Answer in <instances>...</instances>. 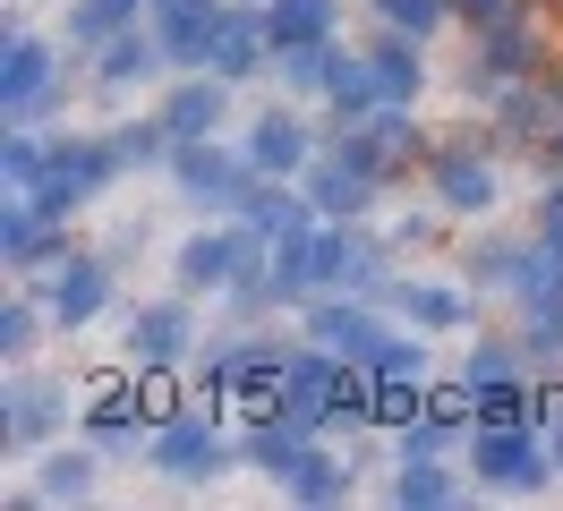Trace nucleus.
Instances as JSON below:
<instances>
[{
  "label": "nucleus",
  "instance_id": "9",
  "mask_svg": "<svg viewBox=\"0 0 563 511\" xmlns=\"http://www.w3.org/2000/svg\"><path fill=\"white\" fill-rule=\"evenodd\" d=\"M60 426H69V392H60L52 375H35V358L9 367V418H0V443L26 460V452H43Z\"/></svg>",
  "mask_w": 563,
  "mask_h": 511
},
{
  "label": "nucleus",
  "instance_id": "1",
  "mask_svg": "<svg viewBox=\"0 0 563 511\" xmlns=\"http://www.w3.org/2000/svg\"><path fill=\"white\" fill-rule=\"evenodd\" d=\"M120 136H95V129H69L43 145V170L35 188H26V204H35L43 222H60V213H86V204H103L111 188H120Z\"/></svg>",
  "mask_w": 563,
  "mask_h": 511
},
{
  "label": "nucleus",
  "instance_id": "22",
  "mask_svg": "<svg viewBox=\"0 0 563 511\" xmlns=\"http://www.w3.org/2000/svg\"><path fill=\"white\" fill-rule=\"evenodd\" d=\"M308 443H317V435H308V426H290V418L274 409V418H256V426L240 435V452H247L265 477H290L299 460H308Z\"/></svg>",
  "mask_w": 563,
  "mask_h": 511
},
{
  "label": "nucleus",
  "instance_id": "19",
  "mask_svg": "<svg viewBox=\"0 0 563 511\" xmlns=\"http://www.w3.org/2000/svg\"><path fill=\"white\" fill-rule=\"evenodd\" d=\"M86 443H95L103 460H120V452L154 443V418L137 409V392H129V384H111V392H95V401H86Z\"/></svg>",
  "mask_w": 563,
  "mask_h": 511
},
{
  "label": "nucleus",
  "instance_id": "27",
  "mask_svg": "<svg viewBox=\"0 0 563 511\" xmlns=\"http://www.w3.org/2000/svg\"><path fill=\"white\" fill-rule=\"evenodd\" d=\"M333 60H342V43H282L274 77L290 86V95H324V86H333Z\"/></svg>",
  "mask_w": 563,
  "mask_h": 511
},
{
  "label": "nucleus",
  "instance_id": "11",
  "mask_svg": "<svg viewBox=\"0 0 563 511\" xmlns=\"http://www.w3.org/2000/svg\"><path fill=\"white\" fill-rule=\"evenodd\" d=\"M145 469H163L172 486H213V477L231 469V443L213 435L206 418H163L154 443H145Z\"/></svg>",
  "mask_w": 563,
  "mask_h": 511
},
{
  "label": "nucleus",
  "instance_id": "20",
  "mask_svg": "<svg viewBox=\"0 0 563 511\" xmlns=\"http://www.w3.org/2000/svg\"><path fill=\"white\" fill-rule=\"evenodd\" d=\"M265 52H274L265 9H231V18H222V34H213V52H206V68H213V77H231V86H247V77L265 68Z\"/></svg>",
  "mask_w": 563,
  "mask_h": 511
},
{
  "label": "nucleus",
  "instance_id": "16",
  "mask_svg": "<svg viewBox=\"0 0 563 511\" xmlns=\"http://www.w3.org/2000/svg\"><path fill=\"white\" fill-rule=\"evenodd\" d=\"M172 77V52H163V34L154 26H129V34H111L103 43V60H95V86L103 95H145V86H163Z\"/></svg>",
  "mask_w": 563,
  "mask_h": 511
},
{
  "label": "nucleus",
  "instance_id": "24",
  "mask_svg": "<svg viewBox=\"0 0 563 511\" xmlns=\"http://www.w3.org/2000/svg\"><path fill=\"white\" fill-rule=\"evenodd\" d=\"M137 9H154V0H69V18H60V43H95V52H103L111 34L137 26Z\"/></svg>",
  "mask_w": 563,
  "mask_h": 511
},
{
  "label": "nucleus",
  "instance_id": "37",
  "mask_svg": "<svg viewBox=\"0 0 563 511\" xmlns=\"http://www.w3.org/2000/svg\"><path fill=\"white\" fill-rule=\"evenodd\" d=\"M393 238H401V247H419V238H435V222H427V213H401V222H393Z\"/></svg>",
  "mask_w": 563,
  "mask_h": 511
},
{
  "label": "nucleus",
  "instance_id": "31",
  "mask_svg": "<svg viewBox=\"0 0 563 511\" xmlns=\"http://www.w3.org/2000/svg\"><path fill=\"white\" fill-rule=\"evenodd\" d=\"M385 495H393V503H461V477H444L435 460H401Z\"/></svg>",
  "mask_w": 563,
  "mask_h": 511
},
{
  "label": "nucleus",
  "instance_id": "5",
  "mask_svg": "<svg viewBox=\"0 0 563 511\" xmlns=\"http://www.w3.org/2000/svg\"><path fill=\"white\" fill-rule=\"evenodd\" d=\"M60 86H69V68L52 60V43L26 18H9V34H0V111L9 120H43L60 102Z\"/></svg>",
  "mask_w": 563,
  "mask_h": 511
},
{
  "label": "nucleus",
  "instance_id": "26",
  "mask_svg": "<svg viewBox=\"0 0 563 511\" xmlns=\"http://www.w3.org/2000/svg\"><path fill=\"white\" fill-rule=\"evenodd\" d=\"M282 495H290V503H351V469H342L333 452H317V443H308V460L282 477Z\"/></svg>",
  "mask_w": 563,
  "mask_h": 511
},
{
  "label": "nucleus",
  "instance_id": "7",
  "mask_svg": "<svg viewBox=\"0 0 563 511\" xmlns=\"http://www.w3.org/2000/svg\"><path fill=\"white\" fill-rule=\"evenodd\" d=\"M427 197H435V213H453V222H487L495 204H504V179H495V163L478 154V136H453V145L427 163Z\"/></svg>",
  "mask_w": 563,
  "mask_h": 511
},
{
  "label": "nucleus",
  "instance_id": "2",
  "mask_svg": "<svg viewBox=\"0 0 563 511\" xmlns=\"http://www.w3.org/2000/svg\"><path fill=\"white\" fill-rule=\"evenodd\" d=\"M163 170H172L179 204H197V213H247L256 179H265L247 163V145H222V136H179Z\"/></svg>",
  "mask_w": 563,
  "mask_h": 511
},
{
  "label": "nucleus",
  "instance_id": "17",
  "mask_svg": "<svg viewBox=\"0 0 563 511\" xmlns=\"http://www.w3.org/2000/svg\"><path fill=\"white\" fill-rule=\"evenodd\" d=\"M95 469H103L95 443H43L35 477L18 486V503H86V495H95Z\"/></svg>",
  "mask_w": 563,
  "mask_h": 511
},
{
  "label": "nucleus",
  "instance_id": "36",
  "mask_svg": "<svg viewBox=\"0 0 563 511\" xmlns=\"http://www.w3.org/2000/svg\"><path fill=\"white\" fill-rule=\"evenodd\" d=\"M538 238L563 247V170H555V188H547V204H538Z\"/></svg>",
  "mask_w": 563,
  "mask_h": 511
},
{
  "label": "nucleus",
  "instance_id": "18",
  "mask_svg": "<svg viewBox=\"0 0 563 511\" xmlns=\"http://www.w3.org/2000/svg\"><path fill=\"white\" fill-rule=\"evenodd\" d=\"M222 0H154V34H163V52H172V68H206L213 34H222Z\"/></svg>",
  "mask_w": 563,
  "mask_h": 511
},
{
  "label": "nucleus",
  "instance_id": "25",
  "mask_svg": "<svg viewBox=\"0 0 563 511\" xmlns=\"http://www.w3.org/2000/svg\"><path fill=\"white\" fill-rule=\"evenodd\" d=\"M367 384H376V392H419L427 384V341L419 333H385L376 358H367Z\"/></svg>",
  "mask_w": 563,
  "mask_h": 511
},
{
  "label": "nucleus",
  "instance_id": "35",
  "mask_svg": "<svg viewBox=\"0 0 563 511\" xmlns=\"http://www.w3.org/2000/svg\"><path fill=\"white\" fill-rule=\"evenodd\" d=\"M453 18L487 34V26H504V18H521V0H453Z\"/></svg>",
  "mask_w": 563,
  "mask_h": 511
},
{
  "label": "nucleus",
  "instance_id": "13",
  "mask_svg": "<svg viewBox=\"0 0 563 511\" xmlns=\"http://www.w3.org/2000/svg\"><path fill=\"white\" fill-rule=\"evenodd\" d=\"M172 136H222L231 129V77H213V68H172V86L154 102Z\"/></svg>",
  "mask_w": 563,
  "mask_h": 511
},
{
  "label": "nucleus",
  "instance_id": "33",
  "mask_svg": "<svg viewBox=\"0 0 563 511\" xmlns=\"http://www.w3.org/2000/svg\"><path fill=\"white\" fill-rule=\"evenodd\" d=\"M521 367H529V349H521V341H478V349L461 358V384L478 392V384H504V375H521Z\"/></svg>",
  "mask_w": 563,
  "mask_h": 511
},
{
  "label": "nucleus",
  "instance_id": "6",
  "mask_svg": "<svg viewBox=\"0 0 563 511\" xmlns=\"http://www.w3.org/2000/svg\"><path fill=\"white\" fill-rule=\"evenodd\" d=\"M120 349H129V367H145V375L188 367V358H197V307H188V290L129 307V333H120Z\"/></svg>",
  "mask_w": 563,
  "mask_h": 511
},
{
  "label": "nucleus",
  "instance_id": "28",
  "mask_svg": "<svg viewBox=\"0 0 563 511\" xmlns=\"http://www.w3.org/2000/svg\"><path fill=\"white\" fill-rule=\"evenodd\" d=\"M43 324H52V307H43L35 290H18V299L0 307V358H9V367H26V358H35V341H43Z\"/></svg>",
  "mask_w": 563,
  "mask_h": 511
},
{
  "label": "nucleus",
  "instance_id": "3",
  "mask_svg": "<svg viewBox=\"0 0 563 511\" xmlns=\"http://www.w3.org/2000/svg\"><path fill=\"white\" fill-rule=\"evenodd\" d=\"M461 452H470L478 486H504V495H529V486L555 477V452H547V426H538V418H504V426H495V418H470Z\"/></svg>",
  "mask_w": 563,
  "mask_h": 511
},
{
  "label": "nucleus",
  "instance_id": "8",
  "mask_svg": "<svg viewBox=\"0 0 563 511\" xmlns=\"http://www.w3.org/2000/svg\"><path fill=\"white\" fill-rule=\"evenodd\" d=\"M299 315H308V341H317V349H333V358H351V367H367V358H376V341L393 333V324L358 299V290H317Z\"/></svg>",
  "mask_w": 563,
  "mask_h": 511
},
{
  "label": "nucleus",
  "instance_id": "29",
  "mask_svg": "<svg viewBox=\"0 0 563 511\" xmlns=\"http://www.w3.org/2000/svg\"><path fill=\"white\" fill-rule=\"evenodd\" d=\"M111 136H120V163H129V170H154V163H172V145H179L163 111H145V120H120Z\"/></svg>",
  "mask_w": 563,
  "mask_h": 511
},
{
  "label": "nucleus",
  "instance_id": "34",
  "mask_svg": "<svg viewBox=\"0 0 563 511\" xmlns=\"http://www.w3.org/2000/svg\"><path fill=\"white\" fill-rule=\"evenodd\" d=\"M376 18H385V34H435L444 18H453V0H376Z\"/></svg>",
  "mask_w": 563,
  "mask_h": 511
},
{
  "label": "nucleus",
  "instance_id": "4",
  "mask_svg": "<svg viewBox=\"0 0 563 511\" xmlns=\"http://www.w3.org/2000/svg\"><path fill=\"white\" fill-rule=\"evenodd\" d=\"M265 256H274V247L247 231V222H222V231H197V238L172 247V281L188 299H197V290H206V299H231V281H247Z\"/></svg>",
  "mask_w": 563,
  "mask_h": 511
},
{
  "label": "nucleus",
  "instance_id": "15",
  "mask_svg": "<svg viewBox=\"0 0 563 511\" xmlns=\"http://www.w3.org/2000/svg\"><path fill=\"white\" fill-rule=\"evenodd\" d=\"M376 299H385L393 315H410L419 333H461V324H470V290L427 281V273H385V290H376Z\"/></svg>",
  "mask_w": 563,
  "mask_h": 511
},
{
  "label": "nucleus",
  "instance_id": "30",
  "mask_svg": "<svg viewBox=\"0 0 563 511\" xmlns=\"http://www.w3.org/2000/svg\"><path fill=\"white\" fill-rule=\"evenodd\" d=\"M521 256H529V238H487V247H470V281H478V290H512V281H521Z\"/></svg>",
  "mask_w": 563,
  "mask_h": 511
},
{
  "label": "nucleus",
  "instance_id": "14",
  "mask_svg": "<svg viewBox=\"0 0 563 511\" xmlns=\"http://www.w3.org/2000/svg\"><path fill=\"white\" fill-rule=\"evenodd\" d=\"M247 163L265 170V179H299V170L317 163V136H308V120L290 111V102H265L256 120H247Z\"/></svg>",
  "mask_w": 563,
  "mask_h": 511
},
{
  "label": "nucleus",
  "instance_id": "32",
  "mask_svg": "<svg viewBox=\"0 0 563 511\" xmlns=\"http://www.w3.org/2000/svg\"><path fill=\"white\" fill-rule=\"evenodd\" d=\"M521 349H529V367H563V299H538V307H529Z\"/></svg>",
  "mask_w": 563,
  "mask_h": 511
},
{
  "label": "nucleus",
  "instance_id": "21",
  "mask_svg": "<svg viewBox=\"0 0 563 511\" xmlns=\"http://www.w3.org/2000/svg\"><path fill=\"white\" fill-rule=\"evenodd\" d=\"M367 77H376V102H419V86H427L419 34H385V43L367 52Z\"/></svg>",
  "mask_w": 563,
  "mask_h": 511
},
{
  "label": "nucleus",
  "instance_id": "10",
  "mask_svg": "<svg viewBox=\"0 0 563 511\" xmlns=\"http://www.w3.org/2000/svg\"><path fill=\"white\" fill-rule=\"evenodd\" d=\"M35 299L52 307L60 333H86V324L111 307V256H69V265L52 256V265L35 273Z\"/></svg>",
  "mask_w": 563,
  "mask_h": 511
},
{
  "label": "nucleus",
  "instance_id": "23",
  "mask_svg": "<svg viewBox=\"0 0 563 511\" xmlns=\"http://www.w3.org/2000/svg\"><path fill=\"white\" fill-rule=\"evenodd\" d=\"M333 18H342V0H265V34L282 43H333Z\"/></svg>",
  "mask_w": 563,
  "mask_h": 511
},
{
  "label": "nucleus",
  "instance_id": "38",
  "mask_svg": "<svg viewBox=\"0 0 563 511\" xmlns=\"http://www.w3.org/2000/svg\"><path fill=\"white\" fill-rule=\"evenodd\" d=\"M547 163L563 170V120H555V129H547Z\"/></svg>",
  "mask_w": 563,
  "mask_h": 511
},
{
  "label": "nucleus",
  "instance_id": "12",
  "mask_svg": "<svg viewBox=\"0 0 563 511\" xmlns=\"http://www.w3.org/2000/svg\"><path fill=\"white\" fill-rule=\"evenodd\" d=\"M538 77V34L521 26V18H504V26H487V43H478V60H470V95L478 102H504L512 86H529Z\"/></svg>",
  "mask_w": 563,
  "mask_h": 511
}]
</instances>
